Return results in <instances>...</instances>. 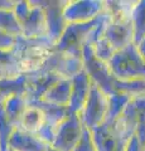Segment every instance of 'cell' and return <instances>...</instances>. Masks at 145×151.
I'll return each mask as SVG.
<instances>
[{"mask_svg": "<svg viewBox=\"0 0 145 151\" xmlns=\"http://www.w3.org/2000/svg\"><path fill=\"white\" fill-rule=\"evenodd\" d=\"M48 52L40 47H30L24 54L20 57L19 65L22 69L30 70L38 68V65L43 63V60L47 58Z\"/></svg>", "mask_w": 145, "mask_h": 151, "instance_id": "cell-1", "label": "cell"}, {"mask_svg": "<svg viewBox=\"0 0 145 151\" xmlns=\"http://www.w3.org/2000/svg\"><path fill=\"white\" fill-rule=\"evenodd\" d=\"M23 127L28 131H34L39 129L42 124V115L39 111L35 110H28L24 115H23Z\"/></svg>", "mask_w": 145, "mask_h": 151, "instance_id": "cell-2", "label": "cell"}]
</instances>
